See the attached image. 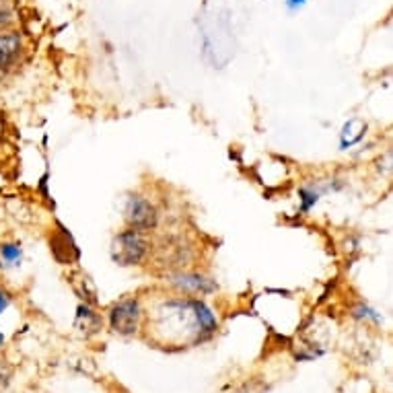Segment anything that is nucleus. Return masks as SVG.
<instances>
[{"mask_svg":"<svg viewBox=\"0 0 393 393\" xmlns=\"http://www.w3.org/2000/svg\"><path fill=\"white\" fill-rule=\"evenodd\" d=\"M138 320H141V305L134 299L117 303L111 309V313H109V325H111V329L115 334H122V336L134 334L136 327H138Z\"/></svg>","mask_w":393,"mask_h":393,"instance_id":"2","label":"nucleus"},{"mask_svg":"<svg viewBox=\"0 0 393 393\" xmlns=\"http://www.w3.org/2000/svg\"><path fill=\"white\" fill-rule=\"evenodd\" d=\"M299 196H301V200H303V213L305 210H309L315 202H317V198H320V194L317 192H313V190H307V187H303L301 192H299Z\"/></svg>","mask_w":393,"mask_h":393,"instance_id":"8","label":"nucleus"},{"mask_svg":"<svg viewBox=\"0 0 393 393\" xmlns=\"http://www.w3.org/2000/svg\"><path fill=\"white\" fill-rule=\"evenodd\" d=\"M23 250L19 243H2L0 245V268H17L21 264Z\"/></svg>","mask_w":393,"mask_h":393,"instance_id":"6","label":"nucleus"},{"mask_svg":"<svg viewBox=\"0 0 393 393\" xmlns=\"http://www.w3.org/2000/svg\"><path fill=\"white\" fill-rule=\"evenodd\" d=\"M157 210H155V206L143 198V196H134V198H130L128 200V204H126V222H128V227L130 229H134V231H150V229H155L157 227Z\"/></svg>","mask_w":393,"mask_h":393,"instance_id":"3","label":"nucleus"},{"mask_svg":"<svg viewBox=\"0 0 393 393\" xmlns=\"http://www.w3.org/2000/svg\"><path fill=\"white\" fill-rule=\"evenodd\" d=\"M171 283L179 288H183V290H187V292H210V290H215V285L210 280L202 278V276H183L181 274V276H176Z\"/></svg>","mask_w":393,"mask_h":393,"instance_id":"5","label":"nucleus"},{"mask_svg":"<svg viewBox=\"0 0 393 393\" xmlns=\"http://www.w3.org/2000/svg\"><path fill=\"white\" fill-rule=\"evenodd\" d=\"M2 342H4V336H2V331H0V348H2Z\"/></svg>","mask_w":393,"mask_h":393,"instance_id":"11","label":"nucleus"},{"mask_svg":"<svg viewBox=\"0 0 393 393\" xmlns=\"http://www.w3.org/2000/svg\"><path fill=\"white\" fill-rule=\"evenodd\" d=\"M146 251H148V243L143 237V233L128 229L115 237L113 248H111V257L120 266H136L146 257Z\"/></svg>","mask_w":393,"mask_h":393,"instance_id":"1","label":"nucleus"},{"mask_svg":"<svg viewBox=\"0 0 393 393\" xmlns=\"http://www.w3.org/2000/svg\"><path fill=\"white\" fill-rule=\"evenodd\" d=\"M8 301H10V299H8L6 290H2V288H0V315H2V311L8 307Z\"/></svg>","mask_w":393,"mask_h":393,"instance_id":"10","label":"nucleus"},{"mask_svg":"<svg viewBox=\"0 0 393 393\" xmlns=\"http://www.w3.org/2000/svg\"><path fill=\"white\" fill-rule=\"evenodd\" d=\"M305 2H307V0H286V8H288V10H296V8L305 6Z\"/></svg>","mask_w":393,"mask_h":393,"instance_id":"9","label":"nucleus"},{"mask_svg":"<svg viewBox=\"0 0 393 393\" xmlns=\"http://www.w3.org/2000/svg\"><path fill=\"white\" fill-rule=\"evenodd\" d=\"M78 325H83L85 329L95 331V329H99L101 320H99V315L93 313L87 305H80V307H78Z\"/></svg>","mask_w":393,"mask_h":393,"instance_id":"7","label":"nucleus"},{"mask_svg":"<svg viewBox=\"0 0 393 393\" xmlns=\"http://www.w3.org/2000/svg\"><path fill=\"white\" fill-rule=\"evenodd\" d=\"M21 52V37L17 34H0V71L8 69Z\"/></svg>","mask_w":393,"mask_h":393,"instance_id":"4","label":"nucleus"}]
</instances>
